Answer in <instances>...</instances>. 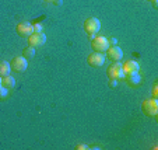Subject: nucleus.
<instances>
[{"label": "nucleus", "instance_id": "nucleus-15", "mask_svg": "<svg viewBox=\"0 0 158 150\" xmlns=\"http://www.w3.org/2000/svg\"><path fill=\"white\" fill-rule=\"evenodd\" d=\"M7 94H9V88H6L4 86H0V100L6 98Z\"/></svg>", "mask_w": 158, "mask_h": 150}, {"label": "nucleus", "instance_id": "nucleus-4", "mask_svg": "<svg viewBox=\"0 0 158 150\" xmlns=\"http://www.w3.org/2000/svg\"><path fill=\"white\" fill-rule=\"evenodd\" d=\"M106 75H108V77H109V79H115V80L123 79V77H125V72H123L122 63H120V62H114L109 67H108Z\"/></svg>", "mask_w": 158, "mask_h": 150}, {"label": "nucleus", "instance_id": "nucleus-2", "mask_svg": "<svg viewBox=\"0 0 158 150\" xmlns=\"http://www.w3.org/2000/svg\"><path fill=\"white\" fill-rule=\"evenodd\" d=\"M110 46L109 44V39L105 38V36L102 35H98L95 36V38H93V41H91V48L94 49V52H106V49Z\"/></svg>", "mask_w": 158, "mask_h": 150}, {"label": "nucleus", "instance_id": "nucleus-19", "mask_svg": "<svg viewBox=\"0 0 158 150\" xmlns=\"http://www.w3.org/2000/svg\"><path fill=\"white\" fill-rule=\"evenodd\" d=\"M116 84H118V80H115V79H110V80H109V86H110V87H115Z\"/></svg>", "mask_w": 158, "mask_h": 150}, {"label": "nucleus", "instance_id": "nucleus-3", "mask_svg": "<svg viewBox=\"0 0 158 150\" xmlns=\"http://www.w3.org/2000/svg\"><path fill=\"white\" fill-rule=\"evenodd\" d=\"M99 30H101V23H99L98 18L89 17L84 21V31H85L88 35H95Z\"/></svg>", "mask_w": 158, "mask_h": 150}, {"label": "nucleus", "instance_id": "nucleus-22", "mask_svg": "<svg viewBox=\"0 0 158 150\" xmlns=\"http://www.w3.org/2000/svg\"><path fill=\"white\" fill-rule=\"evenodd\" d=\"M48 2H52V0H48Z\"/></svg>", "mask_w": 158, "mask_h": 150}, {"label": "nucleus", "instance_id": "nucleus-10", "mask_svg": "<svg viewBox=\"0 0 158 150\" xmlns=\"http://www.w3.org/2000/svg\"><path fill=\"white\" fill-rule=\"evenodd\" d=\"M122 67H123V72H125V75H127V73H134V72H139V63L136 62V60H126L125 63H122Z\"/></svg>", "mask_w": 158, "mask_h": 150}, {"label": "nucleus", "instance_id": "nucleus-11", "mask_svg": "<svg viewBox=\"0 0 158 150\" xmlns=\"http://www.w3.org/2000/svg\"><path fill=\"white\" fill-rule=\"evenodd\" d=\"M126 81H127L130 86H139L141 83V76L139 75V72H134V73H127L126 75Z\"/></svg>", "mask_w": 158, "mask_h": 150}, {"label": "nucleus", "instance_id": "nucleus-20", "mask_svg": "<svg viewBox=\"0 0 158 150\" xmlns=\"http://www.w3.org/2000/svg\"><path fill=\"white\" fill-rule=\"evenodd\" d=\"M55 3H56V4H60V3H62V2H60V0H56V2H55Z\"/></svg>", "mask_w": 158, "mask_h": 150}, {"label": "nucleus", "instance_id": "nucleus-18", "mask_svg": "<svg viewBox=\"0 0 158 150\" xmlns=\"http://www.w3.org/2000/svg\"><path fill=\"white\" fill-rule=\"evenodd\" d=\"M157 96H158V87H157V84H154V87H152V97L157 98Z\"/></svg>", "mask_w": 158, "mask_h": 150}, {"label": "nucleus", "instance_id": "nucleus-8", "mask_svg": "<svg viewBox=\"0 0 158 150\" xmlns=\"http://www.w3.org/2000/svg\"><path fill=\"white\" fill-rule=\"evenodd\" d=\"M45 42H46V35L44 32H32L28 36V44H30V46H34V48L42 46Z\"/></svg>", "mask_w": 158, "mask_h": 150}, {"label": "nucleus", "instance_id": "nucleus-9", "mask_svg": "<svg viewBox=\"0 0 158 150\" xmlns=\"http://www.w3.org/2000/svg\"><path fill=\"white\" fill-rule=\"evenodd\" d=\"M106 58H109L112 62H120L123 58V51L116 45H112L106 49Z\"/></svg>", "mask_w": 158, "mask_h": 150}, {"label": "nucleus", "instance_id": "nucleus-5", "mask_svg": "<svg viewBox=\"0 0 158 150\" xmlns=\"http://www.w3.org/2000/svg\"><path fill=\"white\" fill-rule=\"evenodd\" d=\"M105 59H106V56L102 52H93L87 56V63L91 67H101L105 63Z\"/></svg>", "mask_w": 158, "mask_h": 150}, {"label": "nucleus", "instance_id": "nucleus-1", "mask_svg": "<svg viewBox=\"0 0 158 150\" xmlns=\"http://www.w3.org/2000/svg\"><path fill=\"white\" fill-rule=\"evenodd\" d=\"M141 109H143L144 115L147 117H155L158 114V101L157 98H147L141 104Z\"/></svg>", "mask_w": 158, "mask_h": 150}, {"label": "nucleus", "instance_id": "nucleus-14", "mask_svg": "<svg viewBox=\"0 0 158 150\" xmlns=\"http://www.w3.org/2000/svg\"><path fill=\"white\" fill-rule=\"evenodd\" d=\"M23 56H24V58H32V56H35V48L28 45L27 48H24V51H23Z\"/></svg>", "mask_w": 158, "mask_h": 150}, {"label": "nucleus", "instance_id": "nucleus-16", "mask_svg": "<svg viewBox=\"0 0 158 150\" xmlns=\"http://www.w3.org/2000/svg\"><path fill=\"white\" fill-rule=\"evenodd\" d=\"M42 24H39V23H35V24H32V30L34 32H42Z\"/></svg>", "mask_w": 158, "mask_h": 150}, {"label": "nucleus", "instance_id": "nucleus-17", "mask_svg": "<svg viewBox=\"0 0 158 150\" xmlns=\"http://www.w3.org/2000/svg\"><path fill=\"white\" fill-rule=\"evenodd\" d=\"M74 149H76V150H88L89 147L87 146V144H84V143H78L77 146L74 147Z\"/></svg>", "mask_w": 158, "mask_h": 150}, {"label": "nucleus", "instance_id": "nucleus-6", "mask_svg": "<svg viewBox=\"0 0 158 150\" xmlns=\"http://www.w3.org/2000/svg\"><path fill=\"white\" fill-rule=\"evenodd\" d=\"M11 69L13 70H15V72H18V73H23V72H25L27 70V67H28V62H27V58H24V56H15V58H13V60H11Z\"/></svg>", "mask_w": 158, "mask_h": 150}, {"label": "nucleus", "instance_id": "nucleus-13", "mask_svg": "<svg viewBox=\"0 0 158 150\" xmlns=\"http://www.w3.org/2000/svg\"><path fill=\"white\" fill-rule=\"evenodd\" d=\"M2 86H4L6 88H13L15 86V80L13 76L7 75L4 76V77H2Z\"/></svg>", "mask_w": 158, "mask_h": 150}, {"label": "nucleus", "instance_id": "nucleus-21", "mask_svg": "<svg viewBox=\"0 0 158 150\" xmlns=\"http://www.w3.org/2000/svg\"><path fill=\"white\" fill-rule=\"evenodd\" d=\"M0 86H2V77H0Z\"/></svg>", "mask_w": 158, "mask_h": 150}, {"label": "nucleus", "instance_id": "nucleus-12", "mask_svg": "<svg viewBox=\"0 0 158 150\" xmlns=\"http://www.w3.org/2000/svg\"><path fill=\"white\" fill-rule=\"evenodd\" d=\"M11 72V65L7 60H2L0 62V77H4V76L10 75Z\"/></svg>", "mask_w": 158, "mask_h": 150}, {"label": "nucleus", "instance_id": "nucleus-23", "mask_svg": "<svg viewBox=\"0 0 158 150\" xmlns=\"http://www.w3.org/2000/svg\"><path fill=\"white\" fill-rule=\"evenodd\" d=\"M150 2H151V0H150Z\"/></svg>", "mask_w": 158, "mask_h": 150}, {"label": "nucleus", "instance_id": "nucleus-7", "mask_svg": "<svg viewBox=\"0 0 158 150\" xmlns=\"http://www.w3.org/2000/svg\"><path fill=\"white\" fill-rule=\"evenodd\" d=\"M15 32H17L20 36H23V38H28V36L34 32L32 24H31V23H28V21L18 23L17 27H15Z\"/></svg>", "mask_w": 158, "mask_h": 150}]
</instances>
